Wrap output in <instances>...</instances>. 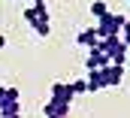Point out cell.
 Listing matches in <instances>:
<instances>
[{
  "instance_id": "1",
  "label": "cell",
  "mask_w": 130,
  "mask_h": 118,
  "mask_svg": "<svg viewBox=\"0 0 130 118\" xmlns=\"http://www.w3.org/2000/svg\"><path fill=\"white\" fill-rule=\"evenodd\" d=\"M24 21L30 24V30H36V36H48L52 33V21H48V6H27L24 9Z\"/></svg>"
},
{
  "instance_id": "2",
  "label": "cell",
  "mask_w": 130,
  "mask_h": 118,
  "mask_svg": "<svg viewBox=\"0 0 130 118\" xmlns=\"http://www.w3.org/2000/svg\"><path fill=\"white\" fill-rule=\"evenodd\" d=\"M97 49L109 58V64H115V67H124V64H127V46H124L121 36H106V39H100Z\"/></svg>"
},
{
  "instance_id": "3",
  "label": "cell",
  "mask_w": 130,
  "mask_h": 118,
  "mask_svg": "<svg viewBox=\"0 0 130 118\" xmlns=\"http://www.w3.org/2000/svg\"><path fill=\"white\" fill-rule=\"evenodd\" d=\"M124 21H127V18H124L121 12H106V15L97 21V27H94V30H97V36H100V39H106V36H121Z\"/></svg>"
},
{
  "instance_id": "4",
  "label": "cell",
  "mask_w": 130,
  "mask_h": 118,
  "mask_svg": "<svg viewBox=\"0 0 130 118\" xmlns=\"http://www.w3.org/2000/svg\"><path fill=\"white\" fill-rule=\"evenodd\" d=\"M21 91L15 88V85H9V88H3V97H0V115H18L21 112Z\"/></svg>"
},
{
  "instance_id": "5",
  "label": "cell",
  "mask_w": 130,
  "mask_h": 118,
  "mask_svg": "<svg viewBox=\"0 0 130 118\" xmlns=\"http://www.w3.org/2000/svg\"><path fill=\"white\" fill-rule=\"evenodd\" d=\"M48 100H55V103H64V106H73V100H76V94H73V85L70 82H52V97Z\"/></svg>"
},
{
  "instance_id": "6",
  "label": "cell",
  "mask_w": 130,
  "mask_h": 118,
  "mask_svg": "<svg viewBox=\"0 0 130 118\" xmlns=\"http://www.w3.org/2000/svg\"><path fill=\"white\" fill-rule=\"evenodd\" d=\"M103 67H109V58H106L100 49H91V52L85 55V70H88V73H97Z\"/></svg>"
},
{
  "instance_id": "7",
  "label": "cell",
  "mask_w": 130,
  "mask_h": 118,
  "mask_svg": "<svg viewBox=\"0 0 130 118\" xmlns=\"http://www.w3.org/2000/svg\"><path fill=\"white\" fill-rule=\"evenodd\" d=\"M42 118H70V106L48 100V103H42Z\"/></svg>"
},
{
  "instance_id": "8",
  "label": "cell",
  "mask_w": 130,
  "mask_h": 118,
  "mask_svg": "<svg viewBox=\"0 0 130 118\" xmlns=\"http://www.w3.org/2000/svg\"><path fill=\"white\" fill-rule=\"evenodd\" d=\"M76 42L85 46V49L91 52V49H97V46H100V36H97V30H94V27H85V30L76 33Z\"/></svg>"
},
{
  "instance_id": "9",
  "label": "cell",
  "mask_w": 130,
  "mask_h": 118,
  "mask_svg": "<svg viewBox=\"0 0 130 118\" xmlns=\"http://www.w3.org/2000/svg\"><path fill=\"white\" fill-rule=\"evenodd\" d=\"M106 12H109V6H106V0H94V3H91V15H94V18H103V15H106Z\"/></svg>"
},
{
  "instance_id": "10",
  "label": "cell",
  "mask_w": 130,
  "mask_h": 118,
  "mask_svg": "<svg viewBox=\"0 0 130 118\" xmlns=\"http://www.w3.org/2000/svg\"><path fill=\"white\" fill-rule=\"evenodd\" d=\"M70 85H73V94H76V97H79V94H88V82H85V79H76V82H70Z\"/></svg>"
},
{
  "instance_id": "11",
  "label": "cell",
  "mask_w": 130,
  "mask_h": 118,
  "mask_svg": "<svg viewBox=\"0 0 130 118\" xmlns=\"http://www.w3.org/2000/svg\"><path fill=\"white\" fill-rule=\"evenodd\" d=\"M121 39L130 42V21H124V27H121Z\"/></svg>"
},
{
  "instance_id": "12",
  "label": "cell",
  "mask_w": 130,
  "mask_h": 118,
  "mask_svg": "<svg viewBox=\"0 0 130 118\" xmlns=\"http://www.w3.org/2000/svg\"><path fill=\"white\" fill-rule=\"evenodd\" d=\"M3 46H6V36H3V33H0V49H3Z\"/></svg>"
},
{
  "instance_id": "13",
  "label": "cell",
  "mask_w": 130,
  "mask_h": 118,
  "mask_svg": "<svg viewBox=\"0 0 130 118\" xmlns=\"http://www.w3.org/2000/svg\"><path fill=\"white\" fill-rule=\"evenodd\" d=\"M0 118H21V112H18V115H0Z\"/></svg>"
},
{
  "instance_id": "14",
  "label": "cell",
  "mask_w": 130,
  "mask_h": 118,
  "mask_svg": "<svg viewBox=\"0 0 130 118\" xmlns=\"http://www.w3.org/2000/svg\"><path fill=\"white\" fill-rule=\"evenodd\" d=\"M30 3H33V6H39V3H45V0H30Z\"/></svg>"
},
{
  "instance_id": "15",
  "label": "cell",
  "mask_w": 130,
  "mask_h": 118,
  "mask_svg": "<svg viewBox=\"0 0 130 118\" xmlns=\"http://www.w3.org/2000/svg\"><path fill=\"white\" fill-rule=\"evenodd\" d=\"M3 88H6V85H3V82H0V97H3Z\"/></svg>"
},
{
  "instance_id": "16",
  "label": "cell",
  "mask_w": 130,
  "mask_h": 118,
  "mask_svg": "<svg viewBox=\"0 0 130 118\" xmlns=\"http://www.w3.org/2000/svg\"><path fill=\"white\" fill-rule=\"evenodd\" d=\"M124 46H127V58H130V42H124Z\"/></svg>"
}]
</instances>
